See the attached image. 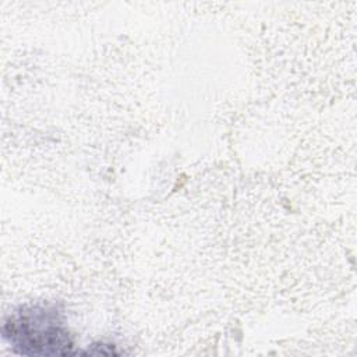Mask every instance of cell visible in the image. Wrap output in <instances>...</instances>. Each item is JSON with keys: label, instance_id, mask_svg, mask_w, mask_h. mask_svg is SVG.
<instances>
[{"label": "cell", "instance_id": "1", "mask_svg": "<svg viewBox=\"0 0 357 357\" xmlns=\"http://www.w3.org/2000/svg\"><path fill=\"white\" fill-rule=\"evenodd\" d=\"M4 337L22 354H70L73 340L54 307H24L10 315L3 326Z\"/></svg>", "mask_w": 357, "mask_h": 357}]
</instances>
